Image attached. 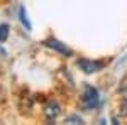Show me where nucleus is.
I'll list each match as a JSON object with an SVG mask.
<instances>
[{
    "label": "nucleus",
    "instance_id": "0eeeda50",
    "mask_svg": "<svg viewBox=\"0 0 127 125\" xmlns=\"http://www.w3.org/2000/svg\"><path fill=\"white\" fill-rule=\"evenodd\" d=\"M64 124H83V120L78 115H69L64 118Z\"/></svg>",
    "mask_w": 127,
    "mask_h": 125
},
{
    "label": "nucleus",
    "instance_id": "20e7f679",
    "mask_svg": "<svg viewBox=\"0 0 127 125\" xmlns=\"http://www.w3.org/2000/svg\"><path fill=\"white\" fill-rule=\"evenodd\" d=\"M44 115H46V118H48L49 122H53L59 115V105L56 101H48L46 106H44Z\"/></svg>",
    "mask_w": 127,
    "mask_h": 125
},
{
    "label": "nucleus",
    "instance_id": "7ed1b4c3",
    "mask_svg": "<svg viewBox=\"0 0 127 125\" xmlns=\"http://www.w3.org/2000/svg\"><path fill=\"white\" fill-rule=\"evenodd\" d=\"M78 66L85 71V73H97L103 68V63L100 61H88V59H80Z\"/></svg>",
    "mask_w": 127,
    "mask_h": 125
},
{
    "label": "nucleus",
    "instance_id": "f257e3e1",
    "mask_svg": "<svg viewBox=\"0 0 127 125\" xmlns=\"http://www.w3.org/2000/svg\"><path fill=\"white\" fill-rule=\"evenodd\" d=\"M98 91L93 86H85L83 95H81V106L85 110H93L98 106Z\"/></svg>",
    "mask_w": 127,
    "mask_h": 125
},
{
    "label": "nucleus",
    "instance_id": "423d86ee",
    "mask_svg": "<svg viewBox=\"0 0 127 125\" xmlns=\"http://www.w3.org/2000/svg\"><path fill=\"white\" fill-rule=\"evenodd\" d=\"M9 37V25L7 24H2L0 25V42H5Z\"/></svg>",
    "mask_w": 127,
    "mask_h": 125
},
{
    "label": "nucleus",
    "instance_id": "39448f33",
    "mask_svg": "<svg viewBox=\"0 0 127 125\" xmlns=\"http://www.w3.org/2000/svg\"><path fill=\"white\" fill-rule=\"evenodd\" d=\"M19 15H20V22L26 25V29L27 30H31L32 29V25H31V22H29V19H27V12H26V9L24 7H20V10H19Z\"/></svg>",
    "mask_w": 127,
    "mask_h": 125
},
{
    "label": "nucleus",
    "instance_id": "f03ea898",
    "mask_svg": "<svg viewBox=\"0 0 127 125\" xmlns=\"http://www.w3.org/2000/svg\"><path fill=\"white\" fill-rule=\"evenodd\" d=\"M44 44L48 46V48L54 49V51H58L59 54H63V56H71L73 54V51L66 46V44H63V42H59L58 39H48V41H44Z\"/></svg>",
    "mask_w": 127,
    "mask_h": 125
}]
</instances>
